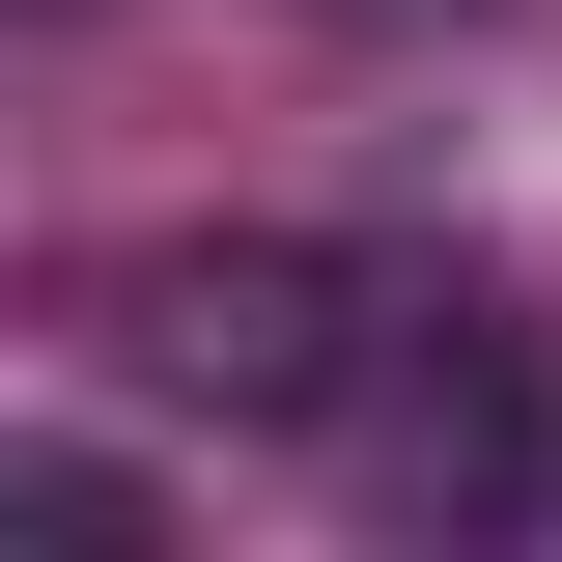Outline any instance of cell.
<instances>
[{"instance_id": "7a4b0ae2", "label": "cell", "mask_w": 562, "mask_h": 562, "mask_svg": "<svg viewBox=\"0 0 562 562\" xmlns=\"http://www.w3.org/2000/svg\"><path fill=\"white\" fill-rule=\"evenodd\" d=\"M366 310H394V281L310 254V225H198V254L113 281L140 394H198V422H338V394H366Z\"/></svg>"}, {"instance_id": "277c9868", "label": "cell", "mask_w": 562, "mask_h": 562, "mask_svg": "<svg viewBox=\"0 0 562 562\" xmlns=\"http://www.w3.org/2000/svg\"><path fill=\"white\" fill-rule=\"evenodd\" d=\"M366 29H450V0H366Z\"/></svg>"}, {"instance_id": "3957f363", "label": "cell", "mask_w": 562, "mask_h": 562, "mask_svg": "<svg viewBox=\"0 0 562 562\" xmlns=\"http://www.w3.org/2000/svg\"><path fill=\"white\" fill-rule=\"evenodd\" d=\"M0 535H29V562H140V479H113V450H0Z\"/></svg>"}, {"instance_id": "6da1fadb", "label": "cell", "mask_w": 562, "mask_h": 562, "mask_svg": "<svg viewBox=\"0 0 562 562\" xmlns=\"http://www.w3.org/2000/svg\"><path fill=\"white\" fill-rule=\"evenodd\" d=\"M366 479V535H535L562 506V366H535V310L506 281H394L366 310V394L310 422Z\"/></svg>"}]
</instances>
